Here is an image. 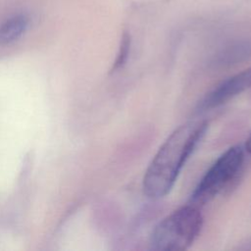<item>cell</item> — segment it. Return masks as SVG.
<instances>
[{
	"label": "cell",
	"mask_w": 251,
	"mask_h": 251,
	"mask_svg": "<svg viewBox=\"0 0 251 251\" xmlns=\"http://www.w3.org/2000/svg\"><path fill=\"white\" fill-rule=\"evenodd\" d=\"M244 151L242 146L234 145L214 162L191 194L190 201L193 205L211 201L236 178L244 162Z\"/></svg>",
	"instance_id": "3"
},
{
	"label": "cell",
	"mask_w": 251,
	"mask_h": 251,
	"mask_svg": "<svg viewBox=\"0 0 251 251\" xmlns=\"http://www.w3.org/2000/svg\"><path fill=\"white\" fill-rule=\"evenodd\" d=\"M251 56V39H239L223 47L214 56L216 67H228L237 64Z\"/></svg>",
	"instance_id": "5"
},
{
	"label": "cell",
	"mask_w": 251,
	"mask_h": 251,
	"mask_svg": "<svg viewBox=\"0 0 251 251\" xmlns=\"http://www.w3.org/2000/svg\"><path fill=\"white\" fill-rule=\"evenodd\" d=\"M203 227V216L196 205H186L160 221L150 234L151 249L173 251L190 247Z\"/></svg>",
	"instance_id": "2"
},
{
	"label": "cell",
	"mask_w": 251,
	"mask_h": 251,
	"mask_svg": "<svg viewBox=\"0 0 251 251\" xmlns=\"http://www.w3.org/2000/svg\"><path fill=\"white\" fill-rule=\"evenodd\" d=\"M130 46H131L130 35L127 32H124V34L121 38L120 47H119V51H118L116 60L112 67V72L120 70L121 68H123L126 65V63L128 59V56H129Z\"/></svg>",
	"instance_id": "7"
},
{
	"label": "cell",
	"mask_w": 251,
	"mask_h": 251,
	"mask_svg": "<svg viewBox=\"0 0 251 251\" xmlns=\"http://www.w3.org/2000/svg\"><path fill=\"white\" fill-rule=\"evenodd\" d=\"M244 149L246 152H248L249 154H251V134L249 135V137L247 138L245 145H244Z\"/></svg>",
	"instance_id": "8"
},
{
	"label": "cell",
	"mask_w": 251,
	"mask_h": 251,
	"mask_svg": "<svg viewBox=\"0 0 251 251\" xmlns=\"http://www.w3.org/2000/svg\"><path fill=\"white\" fill-rule=\"evenodd\" d=\"M251 87V67L218 83L199 102L198 111H208L220 107Z\"/></svg>",
	"instance_id": "4"
},
{
	"label": "cell",
	"mask_w": 251,
	"mask_h": 251,
	"mask_svg": "<svg viewBox=\"0 0 251 251\" xmlns=\"http://www.w3.org/2000/svg\"><path fill=\"white\" fill-rule=\"evenodd\" d=\"M208 129L206 120L188 121L177 126L160 146L143 176V193L151 199L165 197Z\"/></svg>",
	"instance_id": "1"
},
{
	"label": "cell",
	"mask_w": 251,
	"mask_h": 251,
	"mask_svg": "<svg viewBox=\"0 0 251 251\" xmlns=\"http://www.w3.org/2000/svg\"><path fill=\"white\" fill-rule=\"evenodd\" d=\"M28 25L25 15L18 14L6 19L0 25V45L10 44L19 39Z\"/></svg>",
	"instance_id": "6"
}]
</instances>
